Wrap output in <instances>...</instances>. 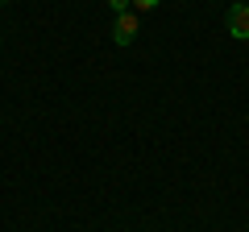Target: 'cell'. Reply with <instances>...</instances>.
Instances as JSON below:
<instances>
[{
	"label": "cell",
	"instance_id": "2",
	"mask_svg": "<svg viewBox=\"0 0 249 232\" xmlns=\"http://www.w3.org/2000/svg\"><path fill=\"white\" fill-rule=\"evenodd\" d=\"M229 33L237 42H249V4H232L229 9Z\"/></svg>",
	"mask_w": 249,
	"mask_h": 232
},
{
	"label": "cell",
	"instance_id": "5",
	"mask_svg": "<svg viewBox=\"0 0 249 232\" xmlns=\"http://www.w3.org/2000/svg\"><path fill=\"white\" fill-rule=\"evenodd\" d=\"M232 4H245V0H232Z\"/></svg>",
	"mask_w": 249,
	"mask_h": 232
},
{
	"label": "cell",
	"instance_id": "1",
	"mask_svg": "<svg viewBox=\"0 0 249 232\" xmlns=\"http://www.w3.org/2000/svg\"><path fill=\"white\" fill-rule=\"evenodd\" d=\"M137 29H142V25H137V13H121L116 25H112V42H116V46H129V42L137 37Z\"/></svg>",
	"mask_w": 249,
	"mask_h": 232
},
{
	"label": "cell",
	"instance_id": "4",
	"mask_svg": "<svg viewBox=\"0 0 249 232\" xmlns=\"http://www.w3.org/2000/svg\"><path fill=\"white\" fill-rule=\"evenodd\" d=\"M133 9H158V0H129Z\"/></svg>",
	"mask_w": 249,
	"mask_h": 232
},
{
	"label": "cell",
	"instance_id": "3",
	"mask_svg": "<svg viewBox=\"0 0 249 232\" xmlns=\"http://www.w3.org/2000/svg\"><path fill=\"white\" fill-rule=\"evenodd\" d=\"M108 9H112L116 17H121V13H129V0H108Z\"/></svg>",
	"mask_w": 249,
	"mask_h": 232
},
{
	"label": "cell",
	"instance_id": "6",
	"mask_svg": "<svg viewBox=\"0 0 249 232\" xmlns=\"http://www.w3.org/2000/svg\"><path fill=\"white\" fill-rule=\"evenodd\" d=\"M0 4H9V0H0Z\"/></svg>",
	"mask_w": 249,
	"mask_h": 232
}]
</instances>
